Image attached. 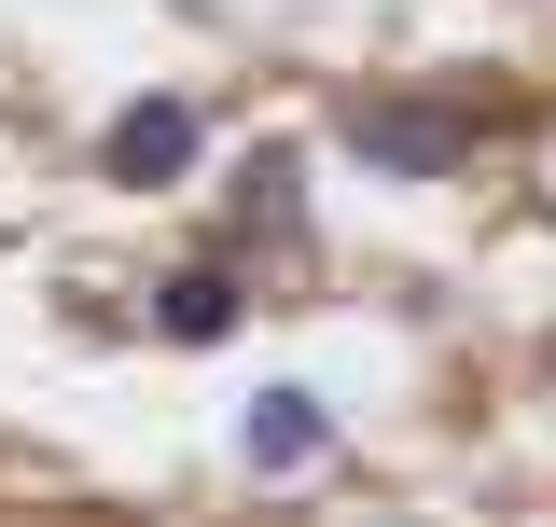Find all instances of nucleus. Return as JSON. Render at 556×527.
<instances>
[{"mask_svg": "<svg viewBox=\"0 0 556 527\" xmlns=\"http://www.w3.org/2000/svg\"><path fill=\"white\" fill-rule=\"evenodd\" d=\"M348 153L390 167V181H445L473 153V112H431V98H348Z\"/></svg>", "mask_w": 556, "mask_h": 527, "instance_id": "obj_2", "label": "nucleus"}, {"mask_svg": "<svg viewBox=\"0 0 556 527\" xmlns=\"http://www.w3.org/2000/svg\"><path fill=\"white\" fill-rule=\"evenodd\" d=\"M320 445H334V402L320 389H251V416H237V459L251 472H306Z\"/></svg>", "mask_w": 556, "mask_h": 527, "instance_id": "obj_3", "label": "nucleus"}, {"mask_svg": "<svg viewBox=\"0 0 556 527\" xmlns=\"http://www.w3.org/2000/svg\"><path fill=\"white\" fill-rule=\"evenodd\" d=\"M195 153H208V112L181 98V83H153V98H126V112H112V139H98V181L167 195V181H195Z\"/></svg>", "mask_w": 556, "mask_h": 527, "instance_id": "obj_1", "label": "nucleus"}, {"mask_svg": "<svg viewBox=\"0 0 556 527\" xmlns=\"http://www.w3.org/2000/svg\"><path fill=\"white\" fill-rule=\"evenodd\" d=\"M153 333H167V347H223V333H237V278H223V264H181V278L153 292Z\"/></svg>", "mask_w": 556, "mask_h": 527, "instance_id": "obj_4", "label": "nucleus"}, {"mask_svg": "<svg viewBox=\"0 0 556 527\" xmlns=\"http://www.w3.org/2000/svg\"><path fill=\"white\" fill-rule=\"evenodd\" d=\"M292 208H306V153L265 139V153L237 167V222H251V236H292Z\"/></svg>", "mask_w": 556, "mask_h": 527, "instance_id": "obj_5", "label": "nucleus"}]
</instances>
